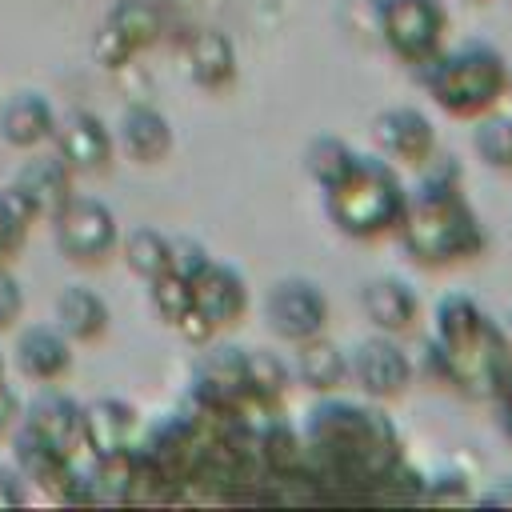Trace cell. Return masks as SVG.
<instances>
[{"mask_svg": "<svg viewBox=\"0 0 512 512\" xmlns=\"http://www.w3.org/2000/svg\"><path fill=\"white\" fill-rule=\"evenodd\" d=\"M308 480L340 488L344 496L384 500L392 472L404 464L400 432L388 416L360 404H320L304 424Z\"/></svg>", "mask_w": 512, "mask_h": 512, "instance_id": "cell-1", "label": "cell"}, {"mask_svg": "<svg viewBox=\"0 0 512 512\" xmlns=\"http://www.w3.org/2000/svg\"><path fill=\"white\" fill-rule=\"evenodd\" d=\"M432 360L468 400H500L512 384V340L468 296H444L436 308Z\"/></svg>", "mask_w": 512, "mask_h": 512, "instance_id": "cell-2", "label": "cell"}, {"mask_svg": "<svg viewBox=\"0 0 512 512\" xmlns=\"http://www.w3.org/2000/svg\"><path fill=\"white\" fill-rule=\"evenodd\" d=\"M396 232H400L404 252L424 268L472 260L488 244V232H484L480 216L472 212V204L464 200L460 180H428L424 176L420 188L408 196Z\"/></svg>", "mask_w": 512, "mask_h": 512, "instance_id": "cell-3", "label": "cell"}, {"mask_svg": "<svg viewBox=\"0 0 512 512\" xmlns=\"http://www.w3.org/2000/svg\"><path fill=\"white\" fill-rule=\"evenodd\" d=\"M324 204H328V220L352 236V240H376L384 232H396L408 192L400 184V176L392 172V164L376 160V156H356L352 168L324 188Z\"/></svg>", "mask_w": 512, "mask_h": 512, "instance_id": "cell-4", "label": "cell"}, {"mask_svg": "<svg viewBox=\"0 0 512 512\" xmlns=\"http://www.w3.org/2000/svg\"><path fill=\"white\" fill-rule=\"evenodd\" d=\"M424 84L428 96L460 120H476L500 104L508 92V64L496 48L488 44H468L448 56H432L424 64Z\"/></svg>", "mask_w": 512, "mask_h": 512, "instance_id": "cell-5", "label": "cell"}, {"mask_svg": "<svg viewBox=\"0 0 512 512\" xmlns=\"http://www.w3.org/2000/svg\"><path fill=\"white\" fill-rule=\"evenodd\" d=\"M376 16L388 48L404 64L424 68L432 56H440V44L448 32V12L440 0H380Z\"/></svg>", "mask_w": 512, "mask_h": 512, "instance_id": "cell-6", "label": "cell"}, {"mask_svg": "<svg viewBox=\"0 0 512 512\" xmlns=\"http://www.w3.org/2000/svg\"><path fill=\"white\" fill-rule=\"evenodd\" d=\"M52 236L64 260L72 264H104L120 240L116 216L104 200L96 196H72L56 216H52Z\"/></svg>", "mask_w": 512, "mask_h": 512, "instance_id": "cell-7", "label": "cell"}, {"mask_svg": "<svg viewBox=\"0 0 512 512\" xmlns=\"http://www.w3.org/2000/svg\"><path fill=\"white\" fill-rule=\"evenodd\" d=\"M264 316H268V324H272V332L280 340L300 344V340H312V336L324 332V324H328V300H324V292L312 280L288 276V280H276L272 284V292L264 300Z\"/></svg>", "mask_w": 512, "mask_h": 512, "instance_id": "cell-8", "label": "cell"}, {"mask_svg": "<svg viewBox=\"0 0 512 512\" xmlns=\"http://www.w3.org/2000/svg\"><path fill=\"white\" fill-rule=\"evenodd\" d=\"M52 140H56V156L76 176H96V172H104L112 164V132L88 108H76L64 120H56Z\"/></svg>", "mask_w": 512, "mask_h": 512, "instance_id": "cell-9", "label": "cell"}, {"mask_svg": "<svg viewBox=\"0 0 512 512\" xmlns=\"http://www.w3.org/2000/svg\"><path fill=\"white\" fill-rule=\"evenodd\" d=\"M188 284H192V308H196L216 332L244 320V312H248V284H244V276H240L232 264L208 260Z\"/></svg>", "mask_w": 512, "mask_h": 512, "instance_id": "cell-10", "label": "cell"}, {"mask_svg": "<svg viewBox=\"0 0 512 512\" xmlns=\"http://www.w3.org/2000/svg\"><path fill=\"white\" fill-rule=\"evenodd\" d=\"M348 372L356 376V384L372 396V400H392L408 388L412 380V364L404 356V348L388 336H368L360 340V348L348 360Z\"/></svg>", "mask_w": 512, "mask_h": 512, "instance_id": "cell-11", "label": "cell"}, {"mask_svg": "<svg viewBox=\"0 0 512 512\" xmlns=\"http://www.w3.org/2000/svg\"><path fill=\"white\" fill-rule=\"evenodd\" d=\"M136 432H140V416L128 400L100 396L92 404H80V436H84V448L92 452V460L136 448Z\"/></svg>", "mask_w": 512, "mask_h": 512, "instance_id": "cell-12", "label": "cell"}, {"mask_svg": "<svg viewBox=\"0 0 512 512\" xmlns=\"http://www.w3.org/2000/svg\"><path fill=\"white\" fill-rule=\"evenodd\" d=\"M20 428L28 436H36L40 444H48L52 452L68 456V460H76L80 448H84V436H80V404L72 396H60V392L36 396L20 412Z\"/></svg>", "mask_w": 512, "mask_h": 512, "instance_id": "cell-13", "label": "cell"}, {"mask_svg": "<svg viewBox=\"0 0 512 512\" xmlns=\"http://www.w3.org/2000/svg\"><path fill=\"white\" fill-rule=\"evenodd\" d=\"M372 140L384 148V156L420 168L436 152V128L424 112L416 108H388L372 120Z\"/></svg>", "mask_w": 512, "mask_h": 512, "instance_id": "cell-14", "label": "cell"}, {"mask_svg": "<svg viewBox=\"0 0 512 512\" xmlns=\"http://www.w3.org/2000/svg\"><path fill=\"white\" fill-rule=\"evenodd\" d=\"M12 188L24 196V204L32 208V216L36 220H52L76 192V172L52 152V156H36V160H28L20 172H16V180H12Z\"/></svg>", "mask_w": 512, "mask_h": 512, "instance_id": "cell-15", "label": "cell"}, {"mask_svg": "<svg viewBox=\"0 0 512 512\" xmlns=\"http://www.w3.org/2000/svg\"><path fill=\"white\" fill-rule=\"evenodd\" d=\"M248 392H252V384H248V356H244V348H220V352H208L200 360L196 384H192L196 400L232 412Z\"/></svg>", "mask_w": 512, "mask_h": 512, "instance_id": "cell-16", "label": "cell"}, {"mask_svg": "<svg viewBox=\"0 0 512 512\" xmlns=\"http://www.w3.org/2000/svg\"><path fill=\"white\" fill-rule=\"evenodd\" d=\"M16 368L40 384L60 380L72 368V340L56 324H28L16 336Z\"/></svg>", "mask_w": 512, "mask_h": 512, "instance_id": "cell-17", "label": "cell"}, {"mask_svg": "<svg viewBox=\"0 0 512 512\" xmlns=\"http://www.w3.org/2000/svg\"><path fill=\"white\" fill-rule=\"evenodd\" d=\"M188 76L204 92H224L236 80V44L220 28H200L184 40Z\"/></svg>", "mask_w": 512, "mask_h": 512, "instance_id": "cell-18", "label": "cell"}, {"mask_svg": "<svg viewBox=\"0 0 512 512\" xmlns=\"http://www.w3.org/2000/svg\"><path fill=\"white\" fill-rule=\"evenodd\" d=\"M360 308H364V316L384 336L408 332L416 324V316H420V300H416V292L400 276H376V280H368L364 292H360Z\"/></svg>", "mask_w": 512, "mask_h": 512, "instance_id": "cell-19", "label": "cell"}, {"mask_svg": "<svg viewBox=\"0 0 512 512\" xmlns=\"http://www.w3.org/2000/svg\"><path fill=\"white\" fill-rule=\"evenodd\" d=\"M56 132V112L48 104V96L40 92H12L0 108V136L12 148H36L44 140H52Z\"/></svg>", "mask_w": 512, "mask_h": 512, "instance_id": "cell-20", "label": "cell"}, {"mask_svg": "<svg viewBox=\"0 0 512 512\" xmlns=\"http://www.w3.org/2000/svg\"><path fill=\"white\" fill-rule=\"evenodd\" d=\"M120 148L136 164H160L172 152V124L152 104H132L120 116Z\"/></svg>", "mask_w": 512, "mask_h": 512, "instance_id": "cell-21", "label": "cell"}, {"mask_svg": "<svg viewBox=\"0 0 512 512\" xmlns=\"http://www.w3.org/2000/svg\"><path fill=\"white\" fill-rule=\"evenodd\" d=\"M256 460H260L268 484L308 480L304 440H300V432H292L284 420H272L264 432H256Z\"/></svg>", "mask_w": 512, "mask_h": 512, "instance_id": "cell-22", "label": "cell"}, {"mask_svg": "<svg viewBox=\"0 0 512 512\" xmlns=\"http://www.w3.org/2000/svg\"><path fill=\"white\" fill-rule=\"evenodd\" d=\"M108 304L92 292V288H80V284H68L60 296H56V328L72 340V344H96L104 332H108Z\"/></svg>", "mask_w": 512, "mask_h": 512, "instance_id": "cell-23", "label": "cell"}, {"mask_svg": "<svg viewBox=\"0 0 512 512\" xmlns=\"http://www.w3.org/2000/svg\"><path fill=\"white\" fill-rule=\"evenodd\" d=\"M296 376H300V384L312 388V392H336V388L348 380V356H344L332 340H324V332H320V336H312V340H300Z\"/></svg>", "mask_w": 512, "mask_h": 512, "instance_id": "cell-24", "label": "cell"}, {"mask_svg": "<svg viewBox=\"0 0 512 512\" xmlns=\"http://www.w3.org/2000/svg\"><path fill=\"white\" fill-rule=\"evenodd\" d=\"M104 28H112L132 52H144L164 32V12L152 0H116L104 16Z\"/></svg>", "mask_w": 512, "mask_h": 512, "instance_id": "cell-25", "label": "cell"}, {"mask_svg": "<svg viewBox=\"0 0 512 512\" xmlns=\"http://www.w3.org/2000/svg\"><path fill=\"white\" fill-rule=\"evenodd\" d=\"M352 160H356L352 144L340 140V136H332V132H320V136H312V140L304 144V172H308L320 188H332V184L352 168Z\"/></svg>", "mask_w": 512, "mask_h": 512, "instance_id": "cell-26", "label": "cell"}, {"mask_svg": "<svg viewBox=\"0 0 512 512\" xmlns=\"http://www.w3.org/2000/svg\"><path fill=\"white\" fill-rule=\"evenodd\" d=\"M124 264L140 280H152V276L172 268V240L164 232H156V228H132L124 236Z\"/></svg>", "mask_w": 512, "mask_h": 512, "instance_id": "cell-27", "label": "cell"}, {"mask_svg": "<svg viewBox=\"0 0 512 512\" xmlns=\"http://www.w3.org/2000/svg\"><path fill=\"white\" fill-rule=\"evenodd\" d=\"M476 132L472 144L480 152V160L496 172H512V116H476Z\"/></svg>", "mask_w": 512, "mask_h": 512, "instance_id": "cell-28", "label": "cell"}, {"mask_svg": "<svg viewBox=\"0 0 512 512\" xmlns=\"http://www.w3.org/2000/svg\"><path fill=\"white\" fill-rule=\"evenodd\" d=\"M148 300H152L156 316L176 328V320L192 308V284H188V276H180V272L168 268V272H160V276L148 280Z\"/></svg>", "mask_w": 512, "mask_h": 512, "instance_id": "cell-29", "label": "cell"}, {"mask_svg": "<svg viewBox=\"0 0 512 512\" xmlns=\"http://www.w3.org/2000/svg\"><path fill=\"white\" fill-rule=\"evenodd\" d=\"M244 356H248V384H252V392L272 400V404H280L284 392H288V364L276 352H268V348H256V352H244Z\"/></svg>", "mask_w": 512, "mask_h": 512, "instance_id": "cell-30", "label": "cell"}, {"mask_svg": "<svg viewBox=\"0 0 512 512\" xmlns=\"http://www.w3.org/2000/svg\"><path fill=\"white\" fill-rule=\"evenodd\" d=\"M424 504H468L472 492H468V480L456 476V472H444L436 480H424V492H420Z\"/></svg>", "mask_w": 512, "mask_h": 512, "instance_id": "cell-31", "label": "cell"}, {"mask_svg": "<svg viewBox=\"0 0 512 512\" xmlns=\"http://www.w3.org/2000/svg\"><path fill=\"white\" fill-rule=\"evenodd\" d=\"M24 236H28V224L0 196V264H12L16 260V252L24 248Z\"/></svg>", "mask_w": 512, "mask_h": 512, "instance_id": "cell-32", "label": "cell"}, {"mask_svg": "<svg viewBox=\"0 0 512 512\" xmlns=\"http://www.w3.org/2000/svg\"><path fill=\"white\" fill-rule=\"evenodd\" d=\"M208 260H212V256H208V248H204L200 240H192V236H176V240H172V272H180V276L192 280Z\"/></svg>", "mask_w": 512, "mask_h": 512, "instance_id": "cell-33", "label": "cell"}, {"mask_svg": "<svg viewBox=\"0 0 512 512\" xmlns=\"http://www.w3.org/2000/svg\"><path fill=\"white\" fill-rule=\"evenodd\" d=\"M92 52H96V60H100L104 68H124V64L136 56V52H132L112 28H104V24H100V32H96V40H92Z\"/></svg>", "mask_w": 512, "mask_h": 512, "instance_id": "cell-34", "label": "cell"}, {"mask_svg": "<svg viewBox=\"0 0 512 512\" xmlns=\"http://www.w3.org/2000/svg\"><path fill=\"white\" fill-rule=\"evenodd\" d=\"M24 312V292L20 280L8 272V264H0V328H12Z\"/></svg>", "mask_w": 512, "mask_h": 512, "instance_id": "cell-35", "label": "cell"}, {"mask_svg": "<svg viewBox=\"0 0 512 512\" xmlns=\"http://www.w3.org/2000/svg\"><path fill=\"white\" fill-rule=\"evenodd\" d=\"M176 332H180L188 344H208V340L216 336V328H212V324H208V320H204L196 308H188V312L176 320Z\"/></svg>", "mask_w": 512, "mask_h": 512, "instance_id": "cell-36", "label": "cell"}, {"mask_svg": "<svg viewBox=\"0 0 512 512\" xmlns=\"http://www.w3.org/2000/svg\"><path fill=\"white\" fill-rule=\"evenodd\" d=\"M16 504H24V484H20V472L0 464V508H16Z\"/></svg>", "mask_w": 512, "mask_h": 512, "instance_id": "cell-37", "label": "cell"}, {"mask_svg": "<svg viewBox=\"0 0 512 512\" xmlns=\"http://www.w3.org/2000/svg\"><path fill=\"white\" fill-rule=\"evenodd\" d=\"M20 412H24L20 396H16L8 384H0V432H12V428L20 424Z\"/></svg>", "mask_w": 512, "mask_h": 512, "instance_id": "cell-38", "label": "cell"}, {"mask_svg": "<svg viewBox=\"0 0 512 512\" xmlns=\"http://www.w3.org/2000/svg\"><path fill=\"white\" fill-rule=\"evenodd\" d=\"M480 504H484V508H512V476H504L496 488H488V492L480 496Z\"/></svg>", "mask_w": 512, "mask_h": 512, "instance_id": "cell-39", "label": "cell"}, {"mask_svg": "<svg viewBox=\"0 0 512 512\" xmlns=\"http://www.w3.org/2000/svg\"><path fill=\"white\" fill-rule=\"evenodd\" d=\"M500 400H504V424H508V436H512V384L504 388V396H500Z\"/></svg>", "mask_w": 512, "mask_h": 512, "instance_id": "cell-40", "label": "cell"}, {"mask_svg": "<svg viewBox=\"0 0 512 512\" xmlns=\"http://www.w3.org/2000/svg\"><path fill=\"white\" fill-rule=\"evenodd\" d=\"M4 372H8V364H4V352H0V384H4Z\"/></svg>", "mask_w": 512, "mask_h": 512, "instance_id": "cell-41", "label": "cell"}]
</instances>
